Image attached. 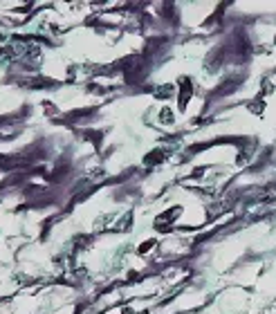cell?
<instances>
[{
	"mask_svg": "<svg viewBox=\"0 0 276 314\" xmlns=\"http://www.w3.org/2000/svg\"><path fill=\"white\" fill-rule=\"evenodd\" d=\"M263 106H265L263 101H251V103H250V110L256 112V115H260V112H263Z\"/></svg>",
	"mask_w": 276,
	"mask_h": 314,
	"instance_id": "6da1fadb",
	"label": "cell"
}]
</instances>
